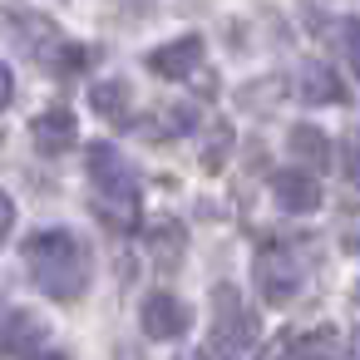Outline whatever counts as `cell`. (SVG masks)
<instances>
[{"instance_id": "obj_1", "label": "cell", "mask_w": 360, "mask_h": 360, "mask_svg": "<svg viewBox=\"0 0 360 360\" xmlns=\"http://www.w3.org/2000/svg\"><path fill=\"white\" fill-rule=\"evenodd\" d=\"M25 266H30L35 286H40L45 296H55V301H75V296H84V286H89V252H84V242H79L75 232H65V227L35 232V237L25 242Z\"/></svg>"}, {"instance_id": "obj_2", "label": "cell", "mask_w": 360, "mask_h": 360, "mask_svg": "<svg viewBox=\"0 0 360 360\" xmlns=\"http://www.w3.org/2000/svg\"><path fill=\"white\" fill-rule=\"evenodd\" d=\"M89 183H94V207L109 227H134L139 222V178L134 168L119 158L114 143H94L89 148Z\"/></svg>"}, {"instance_id": "obj_3", "label": "cell", "mask_w": 360, "mask_h": 360, "mask_svg": "<svg viewBox=\"0 0 360 360\" xmlns=\"http://www.w3.org/2000/svg\"><path fill=\"white\" fill-rule=\"evenodd\" d=\"M252 340H257V321L247 316L242 291L222 281V286L212 291V335H207V355L237 360V355L252 350Z\"/></svg>"}, {"instance_id": "obj_4", "label": "cell", "mask_w": 360, "mask_h": 360, "mask_svg": "<svg viewBox=\"0 0 360 360\" xmlns=\"http://www.w3.org/2000/svg\"><path fill=\"white\" fill-rule=\"evenodd\" d=\"M257 291L271 301V306H286L296 291H301V262L291 257V247H266L257 257Z\"/></svg>"}, {"instance_id": "obj_5", "label": "cell", "mask_w": 360, "mask_h": 360, "mask_svg": "<svg viewBox=\"0 0 360 360\" xmlns=\"http://www.w3.org/2000/svg\"><path fill=\"white\" fill-rule=\"evenodd\" d=\"M139 321H143V335H153V340H173V335L188 330V306H183L173 291H153V296L143 301Z\"/></svg>"}, {"instance_id": "obj_6", "label": "cell", "mask_w": 360, "mask_h": 360, "mask_svg": "<svg viewBox=\"0 0 360 360\" xmlns=\"http://www.w3.org/2000/svg\"><path fill=\"white\" fill-rule=\"evenodd\" d=\"M198 65H202V40H198V35H183V40H173V45H158V50L148 55V70L163 75V79H188Z\"/></svg>"}, {"instance_id": "obj_7", "label": "cell", "mask_w": 360, "mask_h": 360, "mask_svg": "<svg viewBox=\"0 0 360 360\" xmlns=\"http://www.w3.org/2000/svg\"><path fill=\"white\" fill-rule=\"evenodd\" d=\"M286 153H291V163H301V173H326L330 168V139L316 124H291Z\"/></svg>"}, {"instance_id": "obj_8", "label": "cell", "mask_w": 360, "mask_h": 360, "mask_svg": "<svg viewBox=\"0 0 360 360\" xmlns=\"http://www.w3.org/2000/svg\"><path fill=\"white\" fill-rule=\"evenodd\" d=\"M271 198H276L286 212H316V207H321V183H316L311 173H301V168H286V173L271 178Z\"/></svg>"}, {"instance_id": "obj_9", "label": "cell", "mask_w": 360, "mask_h": 360, "mask_svg": "<svg viewBox=\"0 0 360 360\" xmlns=\"http://www.w3.org/2000/svg\"><path fill=\"white\" fill-rule=\"evenodd\" d=\"M296 94H301L306 104H340V99H345V84L335 79V70H330V65L306 60V65L296 70Z\"/></svg>"}, {"instance_id": "obj_10", "label": "cell", "mask_w": 360, "mask_h": 360, "mask_svg": "<svg viewBox=\"0 0 360 360\" xmlns=\"http://www.w3.org/2000/svg\"><path fill=\"white\" fill-rule=\"evenodd\" d=\"M0 340H6L11 350H20V355H35L40 340H45V321L35 311H11L6 321H0Z\"/></svg>"}, {"instance_id": "obj_11", "label": "cell", "mask_w": 360, "mask_h": 360, "mask_svg": "<svg viewBox=\"0 0 360 360\" xmlns=\"http://www.w3.org/2000/svg\"><path fill=\"white\" fill-rule=\"evenodd\" d=\"M35 143H40V153H65V148H75V114H70V109H45V114L35 119Z\"/></svg>"}, {"instance_id": "obj_12", "label": "cell", "mask_w": 360, "mask_h": 360, "mask_svg": "<svg viewBox=\"0 0 360 360\" xmlns=\"http://www.w3.org/2000/svg\"><path fill=\"white\" fill-rule=\"evenodd\" d=\"M129 84L124 79H99V84H89V109L94 114H104V119H124L129 114Z\"/></svg>"}, {"instance_id": "obj_13", "label": "cell", "mask_w": 360, "mask_h": 360, "mask_svg": "<svg viewBox=\"0 0 360 360\" xmlns=\"http://www.w3.org/2000/svg\"><path fill=\"white\" fill-rule=\"evenodd\" d=\"M227 153H232V124H217L212 139L202 143V168H207V173L227 168Z\"/></svg>"}, {"instance_id": "obj_14", "label": "cell", "mask_w": 360, "mask_h": 360, "mask_svg": "<svg viewBox=\"0 0 360 360\" xmlns=\"http://www.w3.org/2000/svg\"><path fill=\"white\" fill-rule=\"evenodd\" d=\"M153 247H158L163 257H168V252L178 257V252H183V227H178V222H158V227H153Z\"/></svg>"}, {"instance_id": "obj_15", "label": "cell", "mask_w": 360, "mask_h": 360, "mask_svg": "<svg viewBox=\"0 0 360 360\" xmlns=\"http://www.w3.org/2000/svg\"><path fill=\"white\" fill-rule=\"evenodd\" d=\"M340 45H345L350 70H355V79H360V15H350V20L340 25Z\"/></svg>"}, {"instance_id": "obj_16", "label": "cell", "mask_w": 360, "mask_h": 360, "mask_svg": "<svg viewBox=\"0 0 360 360\" xmlns=\"http://www.w3.org/2000/svg\"><path fill=\"white\" fill-rule=\"evenodd\" d=\"M345 178L360 188V129H355V134H345Z\"/></svg>"}, {"instance_id": "obj_17", "label": "cell", "mask_w": 360, "mask_h": 360, "mask_svg": "<svg viewBox=\"0 0 360 360\" xmlns=\"http://www.w3.org/2000/svg\"><path fill=\"white\" fill-rule=\"evenodd\" d=\"M11 227H15V202H11L6 193H0V242L11 237Z\"/></svg>"}, {"instance_id": "obj_18", "label": "cell", "mask_w": 360, "mask_h": 360, "mask_svg": "<svg viewBox=\"0 0 360 360\" xmlns=\"http://www.w3.org/2000/svg\"><path fill=\"white\" fill-rule=\"evenodd\" d=\"M11 99H15V75H11L6 65H0V109H6Z\"/></svg>"}, {"instance_id": "obj_19", "label": "cell", "mask_w": 360, "mask_h": 360, "mask_svg": "<svg viewBox=\"0 0 360 360\" xmlns=\"http://www.w3.org/2000/svg\"><path fill=\"white\" fill-rule=\"evenodd\" d=\"M114 360H143V350H134V345H119V350H114Z\"/></svg>"}, {"instance_id": "obj_20", "label": "cell", "mask_w": 360, "mask_h": 360, "mask_svg": "<svg viewBox=\"0 0 360 360\" xmlns=\"http://www.w3.org/2000/svg\"><path fill=\"white\" fill-rule=\"evenodd\" d=\"M35 360H70L65 350H45V355H35Z\"/></svg>"}, {"instance_id": "obj_21", "label": "cell", "mask_w": 360, "mask_h": 360, "mask_svg": "<svg viewBox=\"0 0 360 360\" xmlns=\"http://www.w3.org/2000/svg\"><path fill=\"white\" fill-rule=\"evenodd\" d=\"M178 360H212L207 350H188V355H178Z\"/></svg>"}, {"instance_id": "obj_22", "label": "cell", "mask_w": 360, "mask_h": 360, "mask_svg": "<svg viewBox=\"0 0 360 360\" xmlns=\"http://www.w3.org/2000/svg\"><path fill=\"white\" fill-rule=\"evenodd\" d=\"M350 247H355V252H360V232H355V242H350Z\"/></svg>"}, {"instance_id": "obj_23", "label": "cell", "mask_w": 360, "mask_h": 360, "mask_svg": "<svg viewBox=\"0 0 360 360\" xmlns=\"http://www.w3.org/2000/svg\"><path fill=\"white\" fill-rule=\"evenodd\" d=\"M286 360H306V355H286Z\"/></svg>"}, {"instance_id": "obj_24", "label": "cell", "mask_w": 360, "mask_h": 360, "mask_svg": "<svg viewBox=\"0 0 360 360\" xmlns=\"http://www.w3.org/2000/svg\"><path fill=\"white\" fill-rule=\"evenodd\" d=\"M355 296H360V286H355Z\"/></svg>"}]
</instances>
